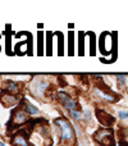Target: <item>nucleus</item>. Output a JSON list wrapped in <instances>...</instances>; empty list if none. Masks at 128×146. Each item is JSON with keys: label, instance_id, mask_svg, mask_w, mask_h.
I'll list each match as a JSON object with an SVG mask.
<instances>
[{"label": "nucleus", "instance_id": "nucleus-3", "mask_svg": "<svg viewBox=\"0 0 128 146\" xmlns=\"http://www.w3.org/2000/svg\"><path fill=\"white\" fill-rule=\"evenodd\" d=\"M96 114H97L99 122H100L101 124H104V126H106V127H110L111 124L115 122V119L113 118V115H110L109 113H106V111H104V110H97Z\"/></svg>", "mask_w": 128, "mask_h": 146}, {"label": "nucleus", "instance_id": "nucleus-14", "mask_svg": "<svg viewBox=\"0 0 128 146\" xmlns=\"http://www.w3.org/2000/svg\"><path fill=\"white\" fill-rule=\"evenodd\" d=\"M0 146H5V144H4V142H1V141H0Z\"/></svg>", "mask_w": 128, "mask_h": 146}, {"label": "nucleus", "instance_id": "nucleus-6", "mask_svg": "<svg viewBox=\"0 0 128 146\" xmlns=\"http://www.w3.org/2000/svg\"><path fill=\"white\" fill-rule=\"evenodd\" d=\"M22 105H23V110H25L27 114H37L38 113L37 109H36L28 100H23L22 101Z\"/></svg>", "mask_w": 128, "mask_h": 146}, {"label": "nucleus", "instance_id": "nucleus-13", "mask_svg": "<svg viewBox=\"0 0 128 146\" xmlns=\"http://www.w3.org/2000/svg\"><path fill=\"white\" fill-rule=\"evenodd\" d=\"M117 80H118V82H119V83H124L126 78H124V76H117Z\"/></svg>", "mask_w": 128, "mask_h": 146}, {"label": "nucleus", "instance_id": "nucleus-9", "mask_svg": "<svg viewBox=\"0 0 128 146\" xmlns=\"http://www.w3.org/2000/svg\"><path fill=\"white\" fill-rule=\"evenodd\" d=\"M121 141L124 146H128V128H123L121 132Z\"/></svg>", "mask_w": 128, "mask_h": 146}, {"label": "nucleus", "instance_id": "nucleus-8", "mask_svg": "<svg viewBox=\"0 0 128 146\" xmlns=\"http://www.w3.org/2000/svg\"><path fill=\"white\" fill-rule=\"evenodd\" d=\"M5 88L7 90H9L10 92H14V94H17L18 92V85L17 83H14L13 81H8V82H5Z\"/></svg>", "mask_w": 128, "mask_h": 146}, {"label": "nucleus", "instance_id": "nucleus-12", "mask_svg": "<svg viewBox=\"0 0 128 146\" xmlns=\"http://www.w3.org/2000/svg\"><path fill=\"white\" fill-rule=\"evenodd\" d=\"M118 117L121 119H128V111H126V110H119L118 111Z\"/></svg>", "mask_w": 128, "mask_h": 146}, {"label": "nucleus", "instance_id": "nucleus-11", "mask_svg": "<svg viewBox=\"0 0 128 146\" xmlns=\"http://www.w3.org/2000/svg\"><path fill=\"white\" fill-rule=\"evenodd\" d=\"M69 113H70V115H72V118L76 119V121H80V119H81V113H80V111L72 110V111H69Z\"/></svg>", "mask_w": 128, "mask_h": 146}, {"label": "nucleus", "instance_id": "nucleus-5", "mask_svg": "<svg viewBox=\"0 0 128 146\" xmlns=\"http://www.w3.org/2000/svg\"><path fill=\"white\" fill-rule=\"evenodd\" d=\"M13 145L14 146H28L27 139H26V135L23 132H18L12 140Z\"/></svg>", "mask_w": 128, "mask_h": 146}, {"label": "nucleus", "instance_id": "nucleus-1", "mask_svg": "<svg viewBox=\"0 0 128 146\" xmlns=\"http://www.w3.org/2000/svg\"><path fill=\"white\" fill-rule=\"evenodd\" d=\"M55 124L60 128V132H62V140L65 142H69L72 144L73 140H74V133H73V128L72 126L69 124V122L64 118H58L55 121Z\"/></svg>", "mask_w": 128, "mask_h": 146}, {"label": "nucleus", "instance_id": "nucleus-4", "mask_svg": "<svg viewBox=\"0 0 128 146\" xmlns=\"http://www.w3.org/2000/svg\"><path fill=\"white\" fill-rule=\"evenodd\" d=\"M27 119H28V114L25 110H22V109H17L15 113L13 114V122H14L15 126L23 124L25 122H27Z\"/></svg>", "mask_w": 128, "mask_h": 146}, {"label": "nucleus", "instance_id": "nucleus-10", "mask_svg": "<svg viewBox=\"0 0 128 146\" xmlns=\"http://www.w3.org/2000/svg\"><path fill=\"white\" fill-rule=\"evenodd\" d=\"M58 98H59V100H60L62 103H63V105H64L65 103H68V101L70 100V98H69V96H68L65 92H63V91H60V92L58 94Z\"/></svg>", "mask_w": 128, "mask_h": 146}, {"label": "nucleus", "instance_id": "nucleus-7", "mask_svg": "<svg viewBox=\"0 0 128 146\" xmlns=\"http://www.w3.org/2000/svg\"><path fill=\"white\" fill-rule=\"evenodd\" d=\"M46 86H48V83L44 82V81H41V82H36V83H35V87H36V88H35V92L38 94V95H41V94L45 91Z\"/></svg>", "mask_w": 128, "mask_h": 146}, {"label": "nucleus", "instance_id": "nucleus-2", "mask_svg": "<svg viewBox=\"0 0 128 146\" xmlns=\"http://www.w3.org/2000/svg\"><path fill=\"white\" fill-rule=\"evenodd\" d=\"M95 141H97L101 146H115L113 131L109 128H101L94 135Z\"/></svg>", "mask_w": 128, "mask_h": 146}]
</instances>
